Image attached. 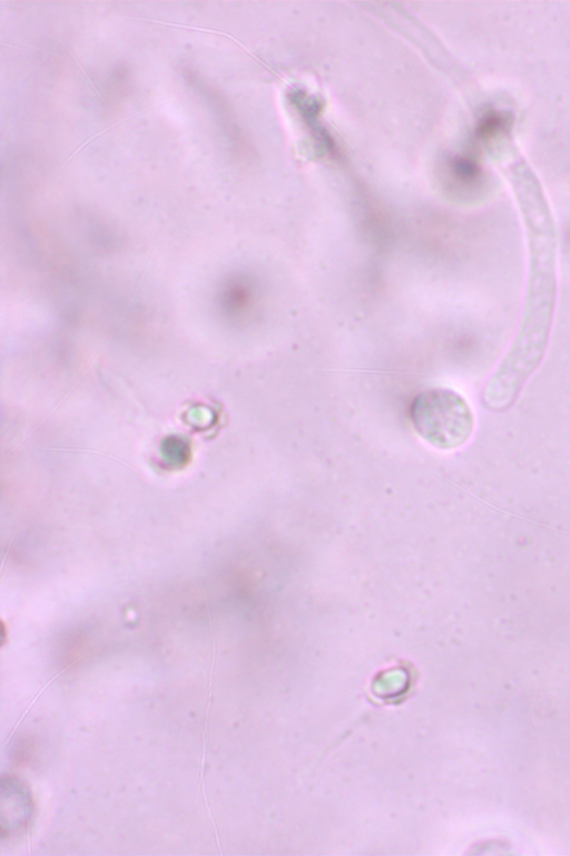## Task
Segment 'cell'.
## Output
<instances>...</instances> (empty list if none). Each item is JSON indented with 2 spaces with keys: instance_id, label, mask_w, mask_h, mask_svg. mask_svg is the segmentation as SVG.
<instances>
[{
  "instance_id": "obj_2",
  "label": "cell",
  "mask_w": 570,
  "mask_h": 856,
  "mask_svg": "<svg viewBox=\"0 0 570 856\" xmlns=\"http://www.w3.org/2000/svg\"><path fill=\"white\" fill-rule=\"evenodd\" d=\"M1 794V831L4 838L28 827L33 802L26 785L13 776L2 777Z\"/></svg>"
},
{
  "instance_id": "obj_1",
  "label": "cell",
  "mask_w": 570,
  "mask_h": 856,
  "mask_svg": "<svg viewBox=\"0 0 570 856\" xmlns=\"http://www.w3.org/2000/svg\"><path fill=\"white\" fill-rule=\"evenodd\" d=\"M410 418L422 439L443 450L465 444L474 427V416L466 399L444 387L417 395L411 405Z\"/></svg>"
}]
</instances>
